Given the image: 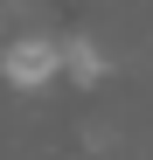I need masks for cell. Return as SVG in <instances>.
I'll return each mask as SVG.
<instances>
[{
  "label": "cell",
  "mask_w": 153,
  "mask_h": 160,
  "mask_svg": "<svg viewBox=\"0 0 153 160\" xmlns=\"http://www.w3.org/2000/svg\"><path fill=\"white\" fill-rule=\"evenodd\" d=\"M63 49H70V77H76L84 91H91V84H105V70H111V63H105V49H97L91 35H70Z\"/></svg>",
  "instance_id": "cell-2"
},
{
  "label": "cell",
  "mask_w": 153,
  "mask_h": 160,
  "mask_svg": "<svg viewBox=\"0 0 153 160\" xmlns=\"http://www.w3.org/2000/svg\"><path fill=\"white\" fill-rule=\"evenodd\" d=\"M63 70H70V49L56 35H14L0 49V77H7L14 91H42V84H56Z\"/></svg>",
  "instance_id": "cell-1"
}]
</instances>
